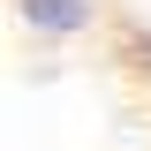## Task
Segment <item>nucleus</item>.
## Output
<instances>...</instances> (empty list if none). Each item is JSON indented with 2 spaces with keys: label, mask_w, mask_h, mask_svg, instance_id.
Returning a JSON list of instances; mask_svg holds the SVG:
<instances>
[{
  "label": "nucleus",
  "mask_w": 151,
  "mask_h": 151,
  "mask_svg": "<svg viewBox=\"0 0 151 151\" xmlns=\"http://www.w3.org/2000/svg\"><path fill=\"white\" fill-rule=\"evenodd\" d=\"M0 151H151L136 0H0Z\"/></svg>",
  "instance_id": "nucleus-1"
}]
</instances>
